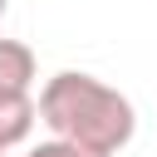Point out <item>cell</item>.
<instances>
[{
    "mask_svg": "<svg viewBox=\"0 0 157 157\" xmlns=\"http://www.w3.org/2000/svg\"><path fill=\"white\" fill-rule=\"evenodd\" d=\"M39 123L54 137L83 142V147L108 152V157L123 152L137 132V113H132L128 93H118L113 83L78 74V69H64L39 88Z\"/></svg>",
    "mask_w": 157,
    "mask_h": 157,
    "instance_id": "cell-1",
    "label": "cell"
},
{
    "mask_svg": "<svg viewBox=\"0 0 157 157\" xmlns=\"http://www.w3.org/2000/svg\"><path fill=\"white\" fill-rule=\"evenodd\" d=\"M34 83V49L20 39H0V93H29Z\"/></svg>",
    "mask_w": 157,
    "mask_h": 157,
    "instance_id": "cell-3",
    "label": "cell"
},
{
    "mask_svg": "<svg viewBox=\"0 0 157 157\" xmlns=\"http://www.w3.org/2000/svg\"><path fill=\"white\" fill-rule=\"evenodd\" d=\"M39 123V103L29 93H0V152L20 147Z\"/></svg>",
    "mask_w": 157,
    "mask_h": 157,
    "instance_id": "cell-2",
    "label": "cell"
},
{
    "mask_svg": "<svg viewBox=\"0 0 157 157\" xmlns=\"http://www.w3.org/2000/svg\"><path fill=\"white\" fill-rule=\"evenodd\" d=\"M0 157H5V152H0Z\"/></svg>",
    "mask_w": 157,
    "mask_h": 157,
    "instance_id": "cell-6",
    "label": "cell"
},
{
    "mask_svg": "<svg viewBox=\"0 0 157 157\" xmlns=\"http://www.w3.org/2000/svg\"><path fill=\"white\" fill-rule=\"evenodd\" d=\"M29 157H108V152H93L83 142H69V137H49L39 147H29Z\"/></svg>",
    "mask_w": 157,
    "mask_h": 157,
    "instance_id": "cell-4",
    "label": "cell"
},
{
    "mask_svg": "<svg viewBox=\"0 0 157 157\" xmlns=\"http://www.w3.org/2000/svg\"><path fill=\"white\" fill-rule=\"evenodd\" d=\"M5 5H10V0H0V20H5Z\"/></svg>",
    "mask_w": 157,
    "mask_h": 157,
    "instance_id": "cell-5",
    "label": "cell"
}]
</instances>
